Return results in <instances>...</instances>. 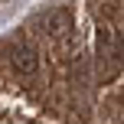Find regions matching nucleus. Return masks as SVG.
<instances>
[{
  "label": "nucleus",
  "mask_w": 124,
  "mask_h": 124,
  "mask_svg": "<svg viewBox=\"0 0 124 124\" xmlns=\"http://www.w3.org/2000/svg\"><path fill=\"white\" fill-rule=\"evenodd\" d=\"M7 59H10V69L16 75H33L39 69V52H36V46H30V43H13L10 49H7Z\"/></svg>",
  "instance_id": "f257e3e1"
},
{
  "label": "nucleus",
  "mask_w": 124,
  "mask_h": 124,
  "mask_svg": "<svg viewBox=\"0 0 124 124\" xmlns=\"http://www.w3.org/2000/svg\"><path fill=\"white\" fill-rule=\"evenodd\" d=\"M43 23H46V33H49V36L65 39L69 33H72V16H69V10H62V7L49 10V13L43 16Z\"/></svg>",
  "instance_id": "f03ea898"
},
{
  "label": "nucleus",
  "mask_w": 124,
  "mask_h": 124,
  "mask_svg": "<svg viewBox=\"0 0 124 124\" xmlns=\"http://www.w3.org/2000/svg\"><path fill=\"white\" fill-rule=\"evenodd\" d=\"M118 46H121V52H124V33H121V39H118Z\"/></svg>",
  "instance_id": "7ed1b4c3"
}]
</instances>
